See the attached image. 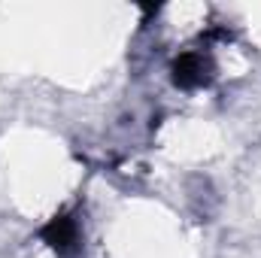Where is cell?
I'll list each match as a JSON object with an SVG mask.
<instances>
[{
	"mask_svg": "<svg viewBox=\"0 0 261 258\" xmlns=\"http://www.w3.org/2000/svg\"><path fill=\"white\" fill-rule=\"evenodd\" d=\"M73 231H76V228H73V222H70V219H55V222L43 231V237H46L55 249H64V246L73 243Z\"/></svg>",
	"mask_w": 261,
	"mask_h": 258,
	"instance_id": "6da1fadb",
	"label": "cell"
}]
</instances>
